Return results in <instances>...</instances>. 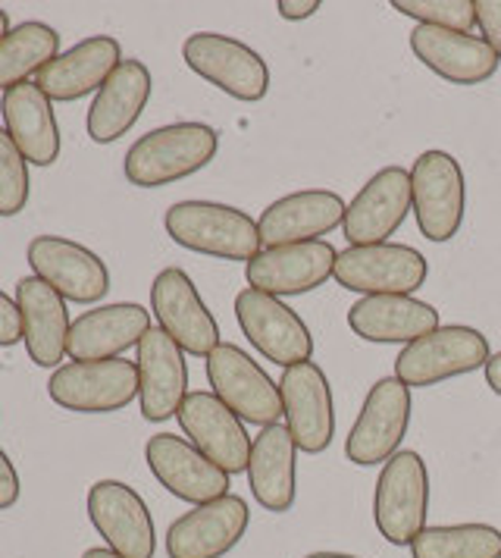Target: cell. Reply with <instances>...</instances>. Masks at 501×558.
<instances>
[{
  "label": "cell",
  "mask_w": 501,
  "mask_h": 558,
  "mask_svg": "<svg viewBox=\"0 0 501 558\" xmlns=\"http://www.w3.org/2000/svg\"><path fill=\"white\" fill-rule=\"evenodd\" d=\"M150 330V311L135 302L100 305L78 314L70 330L66 355L73 361H110L123 357Z\"/></svg>",
  "instance_id": "26"
},
{
  "label": "cell",
  "mask_w": 501,
  "mask_h": 558,
  "mask_svg": "<svg viewBox=\"0 0 501 558\" xmlns=\"http://www.w3.org/2000/svg\"><path fill=\"white\" fill-rule=\"evenodd\" d=\"M0 113H3V129L23 151L28 167H53L60 157V126L53 101L35 85L23 82L0 98Z\"/></svg>",
  "instance_id": "30"
},
{
  "label": "cell",
  "mask_w": 501,
  "mask_h": 558,
  "mask_svg": "<svg viewBox=\"0 0 501 558\" xmlns=\"http://www.w3.org/2000/svg\"><path fill=\"white\" fill-rule=\"evenodd\" d=\"M60 57V32L48 23H20L0 41V92L38 76L50 60Z\"/></svg>",
  "instance_id": "31"
},
{
  "label": "cell",
  "mask_w": 501,
  "mask_h": 558,
  "mask_svg": "<svg viewBox=\"0 0 501 558\" xmlns=\"http://www.w3.org/2000/svg\"><path fill=\"white\" fill-rule=\"evenodd\" d=\"M123 63V48L110 35H91L73 45L35 76V85L50 101H78L85 95H98L103 82Z\"/></svg>",
  "instance_id": "24"
},
{
  "label": "cell",
  "mask_w": 501,
  "mask_h": 558,
  "mask_svg": "<svg viewBox=\"0 0 501 558\" xmlns=\"http://www.w3.org/2000/svg\"><path fill=\"white\" fill-rule=\"evenodd\" d=\"M349 327L374 345H411L439 330V311L414 295H370L349 307Z\"/></svg>",
  "instance_id": "28"
},
{
  "label": "cell",
  "mask_w": 501,
  "mask_h": 558,
  "mask_svg": "<svg viewBox=\"0 0 501 558\" xmlns=\"http://www.w3.org/2000/svg\"><path fill=\"white\" fill-rule=\"evenodd\" d=\"M248 502L235 493L223 499L195 506L175 518L167 531V556L170 558H223L242 536L248 533Z\"/></svg>",
  "instance_id": "19"
},
{
  "label": "cell",
  "mask_w": 501,
  "mask_h": 558,
  "mask_svg": "<svg viewBox=\"0 0 501 558\" xmlns=\"http://www.w3.org/2000/svg\"><path fill=\"white\" fill-rule=\"evenodd\" d=\"M407 41L426 70L451 85H482L499 73L501 60L482 41V35L417 26Z\"/></svg>",
  "instance_id": "23"
},
{
  "label": "cell",
  "mask_w": 501,
  "mask_h": 558,
  "mask_svg": "<svg viewBox=\"0 0 501 558\" xmlns=\"http://www.w3.org/2000/svg\"><path fill=\"white\" fill-rule=\"evenodd\" d=\"M339 252L329 242H304V245H279L264 248L245 264V279L250 289L276 299L307 295L320 289L326 279L335 277Z\"/></svg>",
  "instance_id": "20"
},
{
  "label": "cell",
  "mask_w": 501,
  "mask_h": 558,
  "mask_svg": "<svg viewBox=\"0 0 501 558\" xmlns=\"http://www.w3.org/2000/svg\"><path fill=\"white\" fill-rule=\"evenodd\" d=\"M429 518V471L420 452L401 449L392 456L379 477L374 493V521L392 546H411L426 531Z\"/></svg>",
  "instance_id": "4"
},
{
  "label": "cell",
  "mask_w": 501,
  "mask_h": 558,
  "mask_svg": "<svg viewBox=\"0 0 501 558\" xmlns=\"http://www.w3.org/2000/svg\"><path fill=\"white\" fill-rule=\"evenodd\" d=\"M88 521L117 556L154 558L157 553V531L148 502L129 483H95L88 489Z\"/></svg>",
  "instance_id": "16"
},
{
  "label": "cell",
  "mask_w": 501,
  "mask_h": 558,
  "mask_svg": "<svg viewBox=\"0 0 501 558\" xmlns=\"http://www.w3.org/2000/svg\"><path fill=\"white\" fill-rule=\"evenodd\" d=\"M10 35V13L7 10H0V41Z\"/></svg>",
  "instance_id": "41"
},
{
  "label": "cell",
  "mask_w": 501,
  "mask_h": 558,
  "mask_svg": "<svg viewBox=\"0 0 501 558\" xmlns=\"http://www.w3.org/2000/svg\"><path fill=\"white\" fill-rule=\"evenodd\" d=\"M429 264L417 248L401 242L349 245L335 260V282L361 299L370 295H414L426 286Z\"/></svg>",
  "instance_id": "9"
},
{
  "label": "cell",
  "mask_w": 501,
  "mask_h": 558,
  "mask_svg": "<svg viewBox=\"0 0 501 558\" xmlns=\"http://www.w3.org/2000/svg\"><path fill=\"white\" fill-rule=\"evenodd\" d=\"M138 405L150 424H163L179 414L188 396L185 352L160 327H150L138 342Z\"/></svg>",
  "instance_id": "22"
},
{
  "label": "cell",
  "mask_w": 501,
  "mask_h": 558,
  "mask_svg": "<svg viewBox=\"0 0 501 558\" xmlns=\"http://www.w3.org/2000/svg\"><path fill=\"white\" fill-rule=\"evenodd\" d=\"M16 305L23 314V342L28 357L38 367H60V361L66 357L70 345V330H73V317L66 299L57 295L48 282L38 277H25L16 282Z\"/></svg>",
  "instance_id": "27"
},
{
  "label": "cell",
  "mask_w": 501,
  "mask_h": 558,
  "mask_svg": "<svg viewBox=\"0 0 501 558\" xmlns=\"http://www.w3.org/2000/svg\"><path fill=\"white\" fill-rule=\"evenodd\" d=\"M175 245L217 260H245L264 252L257 220L245 210L220 202H179L163 217Z\"/></svg>",
  "instance_id": "2"
},
{
  "label": "cell",
  "mask_w": 501,
  "mask_h": 558,
  "mask_svg": "<svg viewBox=\"0 0 501 558\" xmlns=\"http://www.w3.org/2000/svg\"><path fill=\"white\" fill-rule=\"evenodd\" d=\"M320 7H323L320 0H279V3H276V13H279L282 20H289V23H304V20L317 16Z\"/></svg>",
  "instance_id": "38"
},
{
  "label": "cell",
  "mask_w": 501,
  "mask_h": 558,
  "mask_svg": "<svg viewBox=\"0 0 501 558\" xmlns=\"http://www.w3.org/2000/svg\"><path fill=\"white\" fill-rule=\"evenodd\" d=\"M185 66L242 104H257L270 92V66L260 53L239 38L220 32H195L182 45Z\"/></svg>",
  "instance_id": "5"
},
{
  "label": "cell",
  "mask_w": 501,
  "mask_h": 558,
  "mask_svg": "<svg viewBox=\"0 0 501 558\" xmlns=\"http://www.w3.org/2000/svg\"><path fill=\"white\" fill-rule=\"evenodd\" d=\"M411 202L417 229L429 242H449L464 227L467 179L449 151H424L411 167Z\"/></svg>",
  "instance_id": "8"
},
{
  "label": "cell",
  "mask_w": 501,
  "mask_h": 558,
  "mask_svg": "<svg viewBox=\"0 0 501 558\" xmlns=\"http://www.w3.org/2000/svg\"><path fill=\"white\" fill-rule=\"evenodd\" d=\"M392 10L417 26L471 32L476 26L474 0H392Z\"/></svg>",
  "instance_id": "34"
},
{
  "label": "cell",
  "mask_w": 501,
  "mask_h": 558,
  "mask_svg": "<svg viewBox=\"0 0 501 558\" xmlns=\"http://www.w3.org/2000/svg\"><path fill=\"white\" fill-rule=\"evenodd\" d=\"M282 417L298 452L320 456L335 436V402L332 386L317 361H301L282 371Z\"/></svg>",
  "instance_id": "14"
},
{
  "label": "cell",
  "mask_w": 501,
  "mask_h": 558,
  "mask_svg": "<svg viewBox=\"0 0 501 558\" xmlns=\"http://www.w3.org/2000/svg\"><path fill=\"white\" fill-rule=\"evenodd\" d=\"M411 408H414L411 389L399 377L376 380L345 439V456L351 464L374 468L399 456L411 427Z\"/></svg>",
  "instance_id": "10"
},
{
  "label": "cell",
  "mask_w": 501,
  "mask_h": 558,
  "mask_svg": "<svg viewBox=\"0 0 501 558\" xmlns=\"http://www.w3.org/2000/svg\"><path fill=\"white\" fill-rule=\"evenodd\" d=\"M407 214H414L411 170L382 167L351 198L342 232H345L349 245H382L399 232Z\"/></svg>",
  "instance_id": "18"
},
{
  "label": "cell",
  "mask_w": 501,
  "mask_h": 558,
  "mask_svg": "<svg viewBox=\"0 0 501 558\" xmlns=\"http://www.w3.org/2000/svg\"><path fill=\"white\" fill-rule=\"evenodd\" d=\"M235 320L248 342L267 357L279 364L282 371L310 361L314 355V332L298 317V311L285 305L282 299L257 292V289H242L235 295Z\"/></svg>",
  "instance_id": "12"
},
{
  "label": "cell",
  "mask_w": 501,
  "mask_h": 558,
  "mask_svg": "<svg viewBox=\"0 0 501 558\" xmlns=\"http://www.w3.org/2000/svg\"><path fill=\"white\" fill-rule=\"evenodd\" d=\"M349 204L342 195L329 189H304L273 202L257 220L264 248L279 245H304V242H323L332 229L345 223Z\"/></svg>",
  "instance_id": "21"
},
{
  "label": "cell",
  "mask_w": 501,
  "mask_h": 558,
  "mask_svg": "<svg viewBox=\"0 0 501 558\" xmlns=\"http://www.w3.org/2000/svg\"><path fill=\"white\" fill-rule=\"evenodd\" d=\"M32 195L28 160L10 138V132L0 126V217H16L25 210Z\"/></svg>",
  "instance_id": "33"
},
{
  "label": "cell",
  "mask_w": 501,
  "mask_h": 558,
  "mask_svg": "<svg viewBox=\"0 0 501 558\" xmlns=\"http://www.w3.org/2000/svg\"><path fill=\"white\" fill-rule=\"evenodd\" d=\"M150 314L185 355L207 357L220 345V324L182 267H167L150 282Z\"/></svg>",
  "instance_id": "11"
},
{
  "label": "cell",
  "mask_w": 501,
  "mask_h": 558,
  "mask_svg": "<svg viewBox=\"0 0 501 558\" xmlns=\"http://www.w3.org/2000/svg\"><path fill=\"white\" fill-rule=\"evenodd\" d=\"M492 345L476 327L451 324L426 332L417 342L404 345L395 357V377L407 389H429L439 383L486 371Z\"/></svg>",
  "instance_id": "3"
},
{
  "label": "cell",
  "mask_w": 501,
  "mask_h": 558,
  "mask_svg": "<svg viewBox=\"0 0 501 558\" xmlns=\"http://www.w3.org/2000/svg\"><path fill=\"white\" fill-rule=\"evenodd\" d=\"M486 383H489V389L501 396V352L489 357V364H486Z\"/></svg>",
  "instance_id": "39"
},
{
  "label": "cell",
  "mask_w": 501,
  "mask_h": 558,
  "mask_svg": "<svg viewBox=\"0 0 501 558\" xmlns=\"http://www.w3.org/2000/svg\"><path fill=\"white\" fill-rule=\"evenodd\" d=\"M53 405L75 414H113L138 399V367L135 361H70L60 364L48 380Z\"/></svg>",
  "instance_id": "7"
},
{
  "label": "cell",
  "mask_w": 501,
  "mask_h": 558,
  "mask_svg": "<svg viewBox=\"0 0 501 558\" xmlns=\"http://www.w3.org/2000/svg\"><path fill=\"white\" fill-rule=\"evenodd\" d=\"M23 339V314L16 299H10L7 292H0V345L10 349Z\"/></svg>",
  "instance_id": "36"
},
{
  "label": "cell",
  "mask_w": 501,
  "mask_h": 558,
  "mask_svg": "<svg viewBox=\"0 0 501 558\" xmlns=\"http://www.w3.org/2000/svg\"><path fill=\"white\" fill-rule=\"evenodd\" d=\"M82 558H123V556H117V553H113V549H107V546H103V549H100V546H95V549H85V553H82Z\"/></svg>",
  "instance_id": "40"
},
{
  "label": "cell",
  "mask_w": 501,
  "mask_h": 558,
  "mask_svg": "<svg viewBox=\"0 0 501 558\" xmlns=\"http://www.w3.org/2000/svg\"><path fill=\"white\" fill-rule=\"evenodd\" d=\"M220 151V135L207 123H170L142 135L123 160V173L138 189H160L200 173Z\"/></svg>",
  "instance_id": "1"
},
{
  "label": "cell",
  "mask_w": 501,
  "mask_h": 558,
  "mask_svg": "<svg viewBox=\"0 0 501 558\" xmlns=\"http://www.w3.org/2000/svg\"><path fill=\"white\" fill-rule=\"evenodd\" d=\"M476 26L482 32V41L501 60V0H474Z\"/></svg>",
  "instance_id": "35"
},
{
  "label": "cell",
  "mask_w": 501,
  "mask_h": 558,
  "mask_svg": "<svg viewBox=\"0 0 501 558\" xmlns=\"http://www.w3.org/2000/svg\"><path fill=\"white\" fill-rule=\"evenodd\" d=\"M150 92H154V78L148 66L142 60H123L88 107V117H85L88 138L98 145L120 142L125 132L142 120Z\"/></svg>",
  "instance_id": "29"
},
{
  "label": "cell",
  "mask_w": 501,
  "mask_h": 558,
  "mask_svg": "<svg viewBox=\"0 0 501 558\" xmlns=\"http://www.w3.org/2000/svg\"><path fill=\"white\" fill-rule=\"evenodd\" d=\"M414 558H501V531L492 524H439L411 543Z\"/></svg>",
  "instance_id": "32"
},
{
  "label": "cell",
  "mask_w": 501,
  "mask_h": 558,
  "mask_svg": "<svg viewBox=\"0 0 501 558\" xmlns=\"http://www.w3.org/2000/svg\"><path fill=\"white\" fill-rule=\"evenodd\" d=\"M204 371H207L210 392L232 414H239L245 424H257L260 430L270 424H279V417H282L279 383L245 349H239L232 342H220L210 355L204 357Z\"/></svg>",
  "instance_id": "6"
},
{
  "label": "cell",
  "mask_w": 501,
  "mask_h": 558,
  "mask_svg": "<svg viewBox=\"0 0 501 558\" xmlns=\"http://www.w3.org/2000/svg\"><path fill=\"white\" fill-rule=\"evenodd\" d=\"M145 461L157 483L173 493L175 499L204 506L229 496V474L220 471L210 458L198 452L185 436L157 433L145 446Z\"/></svg>",
  "instance_id": "17"
},
{
  "label": "cell",
  "mask_w": 501,
  "mask_h": 558,
  "mask_svg": "<svg viewBox=\"0 0 501 558\" xmlns=\"http://www.w3.org/2000/svg\"><path fill=\"white\" fill-rule=\"evenodd\" d=\"M175 421L182 427V436L229 477L248 471L254 439L245 430V421L232 414L213 392H204V389L188 392Z\"/></svg>",
  "instance_id": "15"
},
{
  "label": "cell",
  "mask_w": 501,
  "mask_h": 558,
  "mask_svg": "<svg viewBox=\"0 0 501 558\" xmlns=\"http://www.w3.org/2000/svg\"><path fill=\"white\" fill-rule=\"evenodd\" d=\"M20 493H23L20 471H16V464L10 461V456L0 449V511L16 506V502H20Z\"/></svg>",
  "instance_id": "37"
},
{
  "label": "cell",
  "mask_w": 501,
  "mask_h": 558,
  "mask_svg": "<svg viewBox=\"0 0 501 558\" xmlns=\"http://www.w3.org/2000/svg\"><path fill=\"white\" fill-rule=\"evenodd\" d=\"M32 277L48 282L75 305H95L110 292V270L100 254L63 235H35L25 248Z\"/></svg>",
  "instance_id": "13"
},
{
  "label": "cell",
  "mask_w": 501,
  "mask_h": 558,
  "mask_svg": "<svg viewBox=\"0 0 501 558\" xmlns=\"http://www.w3.org/2000/svg\"><path fill=\"white\" fill-rule=\"evenodd\" d=\"M248 486L257 506L285 514L298 499V446L285 424H270L254 436L248 458Z\"/></svg>",
  "instance_id": "25"
},
{
  "label": "cell",
  "mask_w": 501,
  "mask_h": 558,
  "mask_svg": "<svg viewBox=\"0 0 501 558\" xmlns=\"http://www.w3.org/2000/svg\"><path fill=\"white\" fill-rule=\"evenodd\" d=\"M304 558H357V556H345V553H310Z\"/></svg>",
  "instance_id": "42"
}]
</instances>
